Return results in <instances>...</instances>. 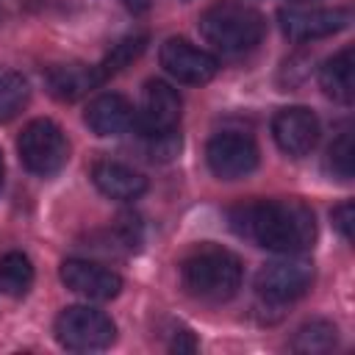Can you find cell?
Listing matches in <instances>:
<instances>
[{"label":"cell","mask_w":355,"mask_h":355,"mask_svg":"<svg viewBox=\"0 0 355 355\" xmlns=\"http://www.w3.org/2000/svg\"><path fill=\"white\" fill-rule=\"evenodd\" d=\"M272 136L286 155L302 158L319 141V119L311 108H302V105L280 108L272 119Z\"/></svg>","instance_id":"30bf717a"},{"label":"cell","mask_w":355,"mask_h":355,"mask_svg":"<svg viewBox=\"0 0 355 355\" xmlns=\"http://www.w3.org/2000/svg\"><path fill=\"white\" fill-rule=\"evenodd\" d=\"M319 86L324 94L336 103L349 105L355 97V64H352V47L338 50L333 58H327L319 69Z\"/></svg>","instance_id":"2e32d148"},{"label":"cell","mask_w":355,"mask_h":355,"mask_svg":"<svg viewBox=\"0 0 355 355\" xmlns=\"http://www.w3.org/2000/svg\"><path fill=\"white\" fill-rule=\"evenodd\" d=\"M61 280L69 291L86 297V300H114L122 291V277L94 261H83V258H69L61 263Z\"/></svg>","instance_id":"8fae6325"},{"label":"cell","mask_w":355,"mask_h":355,"mask_svg":"<svg viewBox=\"0 0 355 355\" xmlns=\"http://www.w3.org/2000/svg\"><path fill=\"white\" fill-rule=\"evenodd\" d=\"M3 172H6V166H3V153H0V186H3Z\"/></svg>","instance_id":"d4e9b609"},{"label":"cell","mask_w":355,"mask_h":355,"mask_svg":"<svg viewBox=\"0 0 355 355\" xmlns=\"http://www.w3.org/2000/svg\"><path fill=\"white\" fill-rule=\"evenodd\" d=\"M230 227L241 239L280 255H300L316 241L313 211L300 200H255L230 208Z\"/></svg>","instance_id":"6da1fadb"},{"label":"cell","mask_w":355,"mask_h":355,"mask_svg":"<svg viewBox=\"0 0 355 355\" xmlns=\"http://www.w3.org/2000/svg\"><path fill=\"white\" fill-rule=\"evenodd\" d=\"M161 67L175 80L191 83V86H202L219 72L216 55H211L208 50L194 47L186 39H166L161 44Z\"/></svg>","instance_id":"ba28073f"},{"label":"cell","mask_w":355,"mask_h":355,"mask_svg":"<svg viewBox=\"0 0 355 355\" xmlns=\"http://www.w3.org/2000/svg\"><path fill=\"white\" fill-rule=\"evenodd\" d=\"M31 100V86L28 80L14 72V69H3L0 67V122L17 116Z\"/></svg>","instance_id":"d6986e66"},{"label":"cell","mask_w":355,"mask_h":355,"mask_svg":"<svg viewBox=\"0 0 355 355\" xmlns=\"http://www.w3.org/2000/svg\"><path fill=\"white\" fill-rule=\"evenodd\" d=\"M122 3H125V8L133 11V14H141V11L150 8V0H122Z\"/></svg>","instance_id":"cb8c5ba5"},{"label":"cell","mask_w":355,"mask_h":355,"mask_svg":"<svg viewBox=\"0 0 355 355\" xmlns=\"http://www.w3.org/2000/svg\"><path fill=\"white\" fill-rule=\"evenodd\" d=\"M313 286V266L308 261H272L255 275V291L266 302H294Z\"/></svg>","instance_id":"8992f818"},{"label":"cell","mask_w":355,"mask_h":355,"mask_svg":"<svg viewBox=\"0 0 355 355\" xmlns=\"http://www.w3.org/2000/svg\"><path fill=\"white\" fill-rule=\"evenodd\" d=\"M180 122V94L164 80H147L141 92V108L136 114V128L144 136L172 133Z\"/></svg>","instance_id":"9c48e42d"},{"label":"cell","mask_w":355,"mask_h":355,"mask_svg":"<svg viewBox=\"0 0 355 355\" xmlns=\"http://www.w3.org/2000/svg\"><path fill=\"white\" fill-rule=\"evenodd\" d=\"M83 122L97 136H119V133H125L136 125V108L130 105L128 97H122L116 92L100 94L89 103V108L83 114Z\"/></svg>","instance_id":"4fadbf2b"},{"label":"cell","mask_w":355,"mask_h":355,"mask_svg":"<svg viewBox=\"0 0 355 355\" xmlns=\"http://www.w3.org/2000/svg\"><path fill=\"white\" fill-rule=\"evenodd\" d=\"M349 25V11L347 8H311V11H297V8H283L280 11V28L291 42H313L333 36Z\"/></svg>","instance_id":"7c38bea8"},{"label":"cell","mask_w":355,"mask_h":355,"mask_svg":"<svg viewBox=\"0 0 355 355\" xmlns=\"http://www.w3.org/2000/svg\"><path fill=\"white\" fill-rule=\"evenodd\" d=\"M17 150L25 169L39 178H50L61 172L64 164L69 161V141L53 119L28 122L17 139Z\"/></svg>","instance_id":"277c9868"},{"label":"cell","mask_w":355,"mask_h":355,"mask_svg":"<svg viewBox=\"0 0 355 355\" xmlns=\"http://www.w3.org/2000/svg\"><path fill=\"white\" fill-rule=\"evenodd\" d=\"M336 324L333 322H324V319H311L305 322L294 338H291V349L294 352H302V355H319V352H330L336 347Z\"/></svg>","instance_id":"ac0fdd59"},{"label":"cell","mask_w":355,"mask_h":355,"mask_svg":"<svg viewBox=\"0 0 355 355\" xmlns=\"http://www.w3.org/2000/svg\"><path fill=\"white\" fill-rule=\"evenodd\" d=\"M200 33L208 44H214L222 53H247L263 39L266 22L261 11H255L252 6L222 0L202 11Z\"/></svg>","instance_id":"3957f363"},{"label":"cell","mask_w":355,"mask_h":355,"mask_svg":"<svg viewBox=\"0 0 355 355\" xmlns=\"http://www.w3.org/2000/svg\"><path fill=\"white\" fill-rule=\"evenodd\" d=\"M144 44H147V39H144V36H130V39L119 42V44L105 55V61L97 67V69H100V75H103V80H105V78H111L114 72H119L122 67H128L133 58H139V55H141V50H144Z\"/></svg>","instance_id":"ffe728a7"},{"label":"cell","mask_w":355,"mask_h":355,"mask_svg":"<svg viewBox=\"0 0 355 355\" xmlns=\"http://www.w3.org/2000/svg\"><path fill=\"white\" fill-rule=\"evenodd\" d=\"M172 349H178V352H194V349H197V341L191 338L189 330H180V333H175V338H172Z\"/></svg>","instance_id":"603a6c76"},{"label":"cell","mask_w":355,"mask_h":355,"mask_svg":"<svg viewBox=\"0 0 355 355\" xmlns=\"http://www.w3.org/2000/svg\"><path fill=\"white\" fill-rule=\"evenodd\" d=\"M327 166L341 180H349L352 178V136H349V130L338 133V139L330 144V150H327Z\"/></svg>","instance_id":"44dd1931"},{"label":"cell","mask_w":355,"mask_h":355,"mask_svg":"<svg viewBox=\"0 0 355 355\" xmlns=\"http://www.w3.org/2000/svg\"><path fill=\"white\" fill-rule=\"evenodd\" d=\"M55 338L64 349L72 352H94L105 349L116 338V327L111 316L89 305H69L55 319Z\"/></svg>","instance_id":"5b68a950"},{"label":"cell","mask_w":355,"mask_h":355,"mask_svg":"<svg viewBox=\"0 0 355 355\" xmlns=\"http://www.w3.org/2000/svg\"><path fill=\"white\" fill-rule=\"evenodd\" d=\"M297 3H305V0H297Z\"/></svg>","instance_id":"484cf974"},{"label":"cell","mask_w":355,"mask_h":355,"mask_svg":"<svg viewBox=\"0 0 355 355\" xmlns=\"http://www.w3.org/2000/svg\"><path fill=\"white\" fill-rule=\"evenodd\" d=\"M333 222H336V227H338V233L347 239V241H352V222H355V205L347 200V202H341L336 211H333Z\"/></svg>","instance_id":"7402d4cb"},{"label":"cell","mask_w":355,"mask_h":355,"mask_svg":"<svg viewBox=\"0 0 355 355\" xmlns=\"http://www.w3.org/2000/svg\"><path fill=\"white\" fill-rule=\"evenodd\" d=\"M33 286V263L25 252H6L0 258V291L8 297H25Z\"/></svg>","instance_id":"e0dca14e"},{"label":"cell","mask_w":355,"mask_h":355,"mask_svg":"<svg viewBox=\"0 0 355 355\" xmlns=\"http://www.w3.org/2000/svg\"><path fill=\"white\" fill-rule=\"evenodd\" d=\"M180 283L194 300L225 302L241 286V261L225 247H197L180 263Z\"/></svg>","instance_id":"7a4b0ae2"},{"label":"cell","mask_w":355,"mask_h":355,"mask_svg":"<svg viewBox=\"0 0 355 355\" xmlns=\"http://www.w3.org/2000/svg\"><path fill=\"white\" fill-rule=\"evenodd\" d=\"M258 144L244 133H216L205 147L208 169L222 180L247 178L258 166Z\"/></svg>","instance_id":"52a82bcc"},{"label":"cell","mask_w":355,"mask_h":355,"mask_svg":"<svg viewBox=\"0 0 355 355\" xmlns=\"http://www.w3.org/2000/svg\"><path fill=\"white\" fill-rule=\"evenodd\" d=\"M44 83H47V92H50L55 100L72 103V100L83 97L86 92H92L94 86H100V83H103V75H100L97 67H86V64H58V67H50V69H47Z\"/></svg>","instance_id":"9a60e30c"},{"label":"cell","mask_w":355,"mask_h":355,"mask_svg":"<svg viewBox=\"0 0 355 355\" xmlns=\"http://www.w3.org/2000/svg\"><path fill=\"white\" fill-rule=\"evenodd\" d=\"M92 180L105 197L119 202L139 200L147 191V178L119 161H97L92 166Z\"/></svg>","instance_id":"5bb4252c"}]
</instances>
